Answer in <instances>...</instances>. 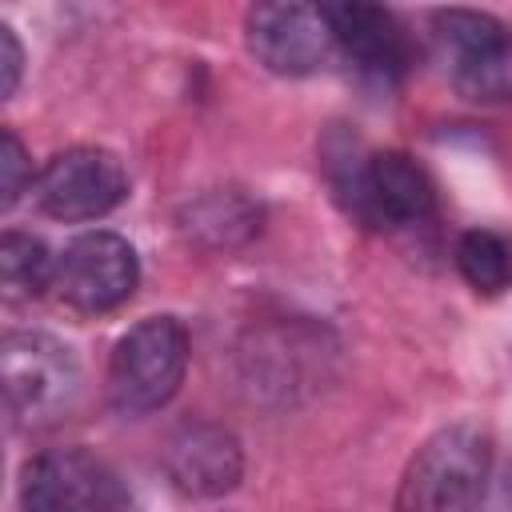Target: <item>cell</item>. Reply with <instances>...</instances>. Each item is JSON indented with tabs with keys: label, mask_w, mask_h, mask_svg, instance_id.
Returning <instances> with one entry per match:
<instances>
[{
	"label": "cell",
	"mask_w": 512,
	"mask_h": 512,
	"mask_svg": "<svg viewBox=\"0 0 512 512\" xmlns=\"http://www.w3.org/2000/svg\"><path fill=\"white\" fill-rule=\"evenodd\" d=\"M4 412L16 428L60 420L80 396V364L68 344L44 332H8L0 344Z\"/></svg>",
	"instance_id": "4"
},
{
	"label": "cell",
	"mask_w": 512,
	"mask_h": 512,
	"mask_svg": "<svg viewBox=\"0 0 512 512\" xmlns=\"http://www.w3.org/2000/svg\"><path fill=\"white\" fill-rule=\"evenodd\" d=\"M336 52L368 80L392 84L408 68V40L392 12L376 4H324Z\"/></svg>",
	"instance_id": "11"
},
{
	"label": "cell",
	"mask_w": 512,
	"mask_h": 512,
	"mask_svg": "<svg viewBox=\"0 0 512 512\" xmlns=\"http://www.w3.org/2000/svg\"><path fill=\"white\" fill-rule=\"evenodd\" d=\"M140 284L136 248L116 232H84L76 236L56 264V292L76 312H112Z\"/></svg>",
	"instance_id": "9"
},
{
	"label": "cell",
	"mask_w": 512,
	"mask_h": 512,
	"mask_svg": "<svg viewBox=\"0 0 512 512\" xmlns=\"http://www.w3.org/2000/svg\"><path fill=\"white\" fill-rule=\"evenodd\" d=\"M24 72V48L8 24H0V96H12Z\"/></svg>",
	"instance_id": "16"
},
{
	"label": "cell",
	"mask_w": 512,
	"mask_h": 512,
	"mask_svg": "<svg viewBox=\"0 0 512 512\" xmlns=\"http://www.w3.org/2000/svg\"><path fill=\"white\" fill-rule=\"evenodd\" d=\"M24 512H128L116 468L88 448H52L20 472Z\"/></svg>",
	"instance_id": "6"
},
{
	"label": "cell",
	"mask_w": 512,
	"mask_h": 512,
	"mask_svg": "<svg viewBox=\"0 0 512 512\" xmlns=\"http://www.w3.org/2000/svg\"><path fill=\"white\" fill-rule=\"evenodd\" d=\"M324 172L344 212L368 228H412L436 208L428 172L404 152H360L348 140H332Z\"/></svg>",
	"instance_id": "1"
},
{
	"label": "cell",
	"mask_w": 512,
	"mask_h": 512,
	"mask_svg": "<svg viewBox=\"0 0 512 512\" xmlns=\"http://www.w3.org/2000/svg\"><path fill=\"white\" fill-rule=\"evenodd\" d=\"M56 256L40 236L28 232H4L0 240V284L8 300H36L44 288L56 284Z\"/></svg>",
	"instance_id": "13"
},
{
	"label": "cell",
	"mask_w": 512,
	"mask_h": 512,
	"mask_svg": "<svg viewBox=\"0 0 512 512\" xmlns=\"http://www.w3.org/2000/svg\"><path fill=\"white\" fill-rule=\"evenodd\" d=\"M492 464L488 436L460 420L432 432L408 460L396 492V512H476Z\"/></svg>",
	"instance_id": "2"
},
{
	"label": "cell",
	"mask_w": 512,
	"mask_h": 512,
	"mask_svg": "<svg viewBox=\"0 0 512 512\" xmlns=\"http://www.w3.org/2000/svg\"><path fill=\"white\" fill-rule=\"evenodd\" d=\"M36 204L44 216L80 224V220H100L128 196V172L116 152L96 148V144H76L56 152L40 176H36Z\"/></svg>",
	"instance_id": "7"
},
{
	"label": "cell",
	"mask_w": 512,
	"mask_h": 512,
	"mask_svg": "<svg viewBox=\"0 0 512 512\" xmlns=\"http://www.w3.org/2000/svg\"><path fill=\"white\" fill-rule=\"evenodd\" d=\"M456 268L476 292L500 296L512 284V248L488 228H468L456 240Z\"/></svg>",
	"instance_id": "14"
},
{
	"label": "cell",
	"mask_w": 512,
	"mask_h": 512,
	"mask_svg": "<svg viewBox=\"0 0 512 512\" xmlns=\"http://www.w3.org/2000/svg\"><path fill=\"white\" fill-rule=\"evenodd\" d=\"M176 220L188 244L220 252L260 232V204L240 188H204L180 208Z\"/></svg>",
	"instance_id": "12"
},
{
	"label": "cell",
	"mask_w": 512,
	"mask_h": 512,
	"mask_svg": "<svg viewBox=\"0 0 512 512\" xmlns=\"http://www.w3.org/2000/svg\"><path fill=\"white\" fill-rule=\"evenodd\" d=\"M436 52L468 100L512 96V28L488 12L448 8L432 16Z\"/></svg>",
	"instance_id": "5"
},
{
	"label": "cell",
	"mask_w": 512,
	"mask_h": 512,
	"mask_svg": "<svg viewBox=\"0 0 512 512\" xmlns=\"http://www.w3.org/2000/svg\"><path fill=\"white\" fill-rule=\"evenodd\" d=\"M244 44L276 76L320 72L336 56L324 4H252L244 12Z\"/></svg>",
	"instance_id": "8"
},
{
	"label": "cell",
	"mask_w": 512,
	"mask_h": 512,
	"mask_svg": "<svg viewBox=\"0 0 512 512\" xmlns=\"http://www.w3.org/2000/svg\"><path fill=\"white\" fill-rule=\"evenodd\" d=\"M164 472L176 492L192 500H212L240 484L244 452H240V440L224 424L188 420L172 428L164 444Z\"/></svg>",
	"instance_id": "10"
},
{
	"label": "cell",
	"mask_w": 512,
	"mask_h": 512,
	"mask_svg": "<svg viewBox=\"0 0 512 512\" xmlns=\"http://www.w3.org/2000/svg\"><path fill=\"white\" fill-rule=\"evenodd\" d=\"M188 372V332L176 316H148L128 328L108 360V400L124 416L164 408Z\"/></svg>",
	"instance_id": "3"
},
{
	"label": "cell",
	"mask_w": 512,
	"mask_h": 512,
	"mask_svg": "<svg viewBox=\"0 0 512 512\" xmlns=\"http://www.w3.org/2000/svg\"><path fill=\"white\" fill-rule=\"evenodd\" d=\"M32 184V160L12 128L0 132V208H12Z\"/></svg>",
	"instance_id": "15"
}]
</instances>
